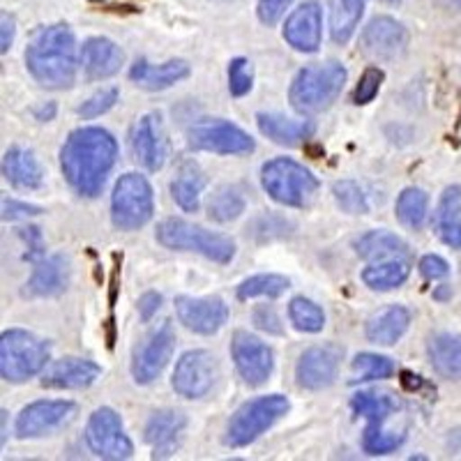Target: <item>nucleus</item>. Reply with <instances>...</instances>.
<instances>
[{"label": "nucleus", "instance_id": "obj_46", "mask_svg": "<svg viewBox=\"0 0 461 461\" xmlns=\"http://www.w3.org/2000/svg\"><path fill=\"white\" fill-rule=\"evenodd\" d=\"M420 275L429 282H436V279H443L450 275V266H447L446 258L436 257V254H427V257L420 258Z\"/></svg>", "mask_w": 461, "mask_h": 461}, {"label": "nucleus", "instance_id": "obj_47", "mask_svg": "<svg viewBox=\"0 0 461 461\" xmlns=\"http://www.w3.org/2000/svg\"><path fill=\"white\" fill-rule=\"evenodd\" d=\"M254 323L257 328H261L263 332L267 335H282L284 328H282V321H279L277 312L273 307H257L254 310Z\"/></svg>", "mask_w": 461, "mask_h": 461}, {"label": "nucleus", "instance_id": "obj_53", "mask_svg": "<svg viewBox=\"0 0 461 461\" xmlns=\"http://www.w3.org/2000/svg\"><path fill=\"white\" fill-rule=\"evenodd\" d=\"M452 295V291L447 286H440L438 291H434V298L436 300H447Z\"/></svg>", "mask_w": 461, "mask_h": 461}, {"label": "nucleus", "instance_id": "obj_37", "mask_svg": "<svg viewBox=\"0 0 461 461\" xmlns=\"http://www.w3.org/2000/svg\"><path fill=\"white\" fill-rule=\"evenodd\" d=\"M245 212V196L238 187H221L217 189L208 203V217L212 221H233Z\"/></svg>", "mask_w": 461, "mask_h": 461}, {"label": "nucleus", "instance_id": "obj_9", "mask_svg": "<svg viewBox=\"0 0 461 461\" xmlns=\"http://www.w3.org/2000/svg\"><path fill=\"white\" fill-rule=\"evenodd\" d=\"M84 436L90 452L100 459L121 461L134 455V446H131L130 436L125 434L121 415L109 406H102L90 415Z\"/></svg>", "mask_w": 461, "mask_h": 461}, {"label": "nucleus", "instance_id": "obj_54", "mask_svg": "<svg viewBox=\"0 0 461 461\" xmlns=\"http://www.w3.org/2000/svg\"><path fill=\"white\" fill-rule=\"evenodd\" d=\"M378 3H385V5H399L402 0H378Z\"/></svg>", "mask_w": 461, "mask_h": 461}, {"label": "nucleus", "instance_id": "obj_29", "mask_svg": "<svg viewBox=\"0 0 461 461\" xmlns=\"http://www.w3.org/2000/svg\"><path fill=\"white\" fill-rule=\"evenodd\" d=\"M436 229L440 240L452 249H461V185H450L440 194L436 210Z\"/></svg>", "mask_w": 461, "mask_h": 461}, {"label": "nucleus", "instance_id": "obj_38", "mask_svg": "<svg viewBox=\"0 0 461 461\" xmlns=\"http://www.w3.org/2000/svg\"><path fill=\"white\" fill-rule=\"evenodd\" d=\"M288 319H291L295 330L312 332V335L323 330V325H325L323 310H321L314 300L303 298V295L291 300V304H288Z\"/></svg>", "mask_w": 461, "mask_h": 461}, {"label": "nucleus", "instance_id": "obj_39", "mask_svg": "<svg viewBox=\"0 0 461 461\" xmlns=\"http://www.w3.org/2000/svg\"><path fill=\"white\" fill-rule=\"evenodd\" d=\"M353 369H356L353 383L383 381V378H390L397 372V367H394V362L390 357L376 356V353H360V356H356Z\"/></svg>", "mask_w": 461, "mask_h": 461}, {"label": "nucleus", "instance_id": "obj_2", "mask_svg": "<svg viewBox=\"0 0 461 461\" xmlns=\"http://www.w3.org/2000/svg\"><path fill=\"white\" fill-rule=\"evenodd\" d=\"M26 65L32 79L44 88H69L77 79V68H79L77 40L69 26L56 23V26L40 28L26 49Z\"/></svg>", "mask_w": 461, "mask_h": 461}, {"label": "nucleus", "instance_id": "obj_44", "mask_svg": "<svg viewBox=\"0 0 461 461\" xmlns=\"http://www.w3.org/2000/svg\"><path fill=\"white\" fill-rule=\"evenodd\" d=\"M115 102H118V88H104L100 90V93H95L93 97H88V100L79 106L77 113H79L81 118H86V121H93V118H100L106 111L113 109Z\"/></svg>", "mask_w": 461, "mask_h": 461}, {"label": "nucleus", "instance_id": "obj_55", "mask_svg": "<svg viewBox=\"0 0 461 461\" xmlns=\"http://www.w3.org/2000/svg\"><path fill=\"white\" fill-rule=\"evenodd\" d=\"M452 3H455V5L459 7V10H461V0H452Z\"/></svg>", "mask_w": 461, "mask_h": 461}, {"label": "nucleus", "instance_id": "obj_3", "mask_svg": "<svg viewBox=\"0 0 461 461\" xmlns=\"http://www.w3.org/2000/svg\"><path fill=\"white\" fill-rule=\"evenodd\" d=\"M346 77L348 72L337 60L303 68L295 74L291 90H288L291 106L303 115H314L330 109L344 90Z\"/></svg>", "mask_w": 461, "mask_h": 461}, {"label": "nucleus", "instance_id": "obj_21", "mask_svg": "<svg viewBox=\"0 0 461 461\" xmlns=\"http://www.w3.org/2000/svg\"><path fill=\"white\" fill-rule=\"evenodd\" d=\"M131 150L134 158L148 168V171H159L167 158V146H164L162 125H159L158 113L143 115L131 131Z\"/></svg>", "mask_w": 461, "mask_h": 461}, {"label": "nucleus", "instance_id": "obj_36", "mask_svg": "<svg viewBox=\"0 0 461 461\" xmlns=\"http://www.w3.org/2000/svg\"><path fill=\"white\" fill-rule=\"evenodd\" d=\"M288 286H291V282H288L284 275H275V273H266V275H254V277L245 279V282L238 286L236 295L238 300H252V298H279V295H284L288 291Z\"/></svg>", "mask_w": 461, "mask_h": 461}, {"label": "nucleus", "instance_id": "obj_41", "mask_svg": "<svg viewBox=\"0 0 461 461\" xmlns=\"http://www.w3.org/2000/svg\"><path fill=\"white\" fill-rule=\"evenodd\" d=\"M406 440V434H393V431H365L362 434V450L367 455L378 456V455H390V452L397 450Z\"/></svg>", "mask_w": 461, "mask_h": 461}, {"label": "nucleus", "instance_id": "obj_22", "mask_svg": "<svg viewBox=\"0 0 461 461\" xmlns=\"http://www.w3.org/2000/svg\"><path fill=\"white\" fill-rule=\"evenodd\" d=\"M102 376V367L93 360L81 357H65L58 360L42 378V385L49 390H84L90 388Z\"/></svg>", "mask_w": 461, "mask_h": 461}, {"label": "nucleus", "instance_id": "obj_52", "mask_svg": "<svg viewBox=\"0 0 461 461\" xmlns=\"http://www.w3.org/2000/svg\"><path fill=\"white\" fill-rule=\"evenodd\" d=\"M53 115H56V104H49V109L44 106V109L37 111V118H40V121H51Z\"/></svg>", "mask_w": 461, "mask_h": 461}, {"label": "nucleus", "instance_id": "obj_15", "mask_svg": "<svg viewBox=\"0 0 461 461\" xmlns=\"http://www.w3.org/2000/svg\"><path fill=\"white\" fill-rule=\"evenodd\" d=\"M77 406L68 399H42V402L28 403L22 413L16 415L14 434L19 438H40L51 431L60 429L74 415Z\"/></svg>", "mask_w": 461, "mask_h": 461}, {"label": "nucleus", "instance_id": "obj_40", "mask_svg": "<svg viewBox=\"0 0 461 461\" xmlns=\"http://www.w3.org/2000/svg\"><path fill=\"white\" fill-rule=\"evenodd\" d=\"M332 194H335L337 205H339L344 212L348 215H365L369 212V203H367V194L362 192V187L353 180H337L332 185Z\"/></svg>", "mask_w": 461, "mask_h": 461}, {"label": "nucleus", "instance_id": "obj_1", "mask_svg": "<svg viewBox=\"0 0 461 461\" xmlns=\"http://www.w3.org/2000/svg\"><path fill=\"white\" fill-rule=\"evenodd\" d=\"M118 162V141L102 127H79L60 150V168L69 187L86 199L102 194L111 168Z\"/></svg>", "mask_w": 461, "mask_h": 461}, {"label": "nucleus", "instance_id": "obj_14", "mask_svg": "<svg viewBox=\"0 0 461 461\" xmlns=\"http://www.w3.org/2000/svg\"><path fill=\"white\" fill-rule=\"evenodd\" d=\"M344 360V348L337 344L312 346L300 356L295 365V381L303 390L319 393V390L330 388L337 381L339 365Z\"/></svg>", "mask_w": 461, "mask_h": 461}, {"label": "nucleus", "instance_id": "obj_32", "mask_svg": "<svg viewBox=\"0 0 461 461\" xmlns=\"http://www.w3.org/2000/svg\"><path fill=\"white\" fill-rule=\"evenodd\" d=\"M411 275L409 258H388V261H376L362 270V282L372 291H393L402 286Z\"/></svg>", "mask_w": 461, "mask_h": 461}, {"label": "nucleus", "instance_id": "obj_25", "mask_svg": "<svg viewBox=\"0 0 461 461\" xmlns=\"http://www.w3.org/2000/svg\"><path fill=\"white\" fill-rule=\"evenodd\" d=\"M3 176L16 189H40L44 171L37 162L35 152L22 146H12L3 158Z\"/></svg>", "mask_w": 461, "mask_h": 461}, {"label": "nucleus", "instance_id": "obj_34", "mask_svg": "<svg viewBox=\"0 0 461 461\" xmlns=\"http://www.w3.org/2000/svg\"><path fill=\"white\" fill-rule=\"evenodd\" d=\"M365 12L362 0H330V37L335 44H346L356 32Z\"/></svg>", "mask_w": 461, "mask_h": 461}, {"label": "nucleus", "instance_id": "obj_18", "mask_svg": "<svg viewBox=\"0 0 461 461\" xmlns=\"http://www.w3.org/2000/svg\"><path fill=\"white\" fill-rule=\"evenodd\" d=\"M185 429H187V418L180 411L162 409L148 418L143 438L150 446L152 459H168L180 450Z\"/></svg>", "mask_w": 461, "mask_h": 461}, {"label": "nucleus", "instance_id": "obj_8", "mask_svg": "<svg viewBox=\"0 0 461 461\" xmlns=\"http://www.w3.org/2000/svg\"><path fill=\"white\" fill-rule=\"evenodd\" d=\"M155 215L152 187L141 173H125L111 194V221L118 230H139Z\"/></svg>", "mask_w": 461, "mask_h": 461}, {"label": "nucleus", "instance_id": "obj_7", "mask_svg": "<svg viewBox=\"0 0 461 461\" xmlns=\"http://www.w3.org/2000/svg\"><path fill=\"white\" fill-rule=\"evenodd\" d=\"M288 409H291V402L284 394H266V397L242 403L226 425L224 443L229 447L252 446L258 436L277 425L288 413Z\"/></svg>", "mask_w": 461, "mask_h": 461}, {"label": "nucleus", "instance_id": "obj_11", "mask_svg": "<svg viewBox=\"0 0 461 461\" xmlns=\"http://www.w3.org/2000/svg\"><path fill=\"white\" fill-rule=\"evenodd\" d=\"M217 376H220V365L217 357L210 351L196 348L187 351L176 365L171 385L173 390L185 399H201L215 388Z\"/></svg>", "mask_w": 461, "mask_h": 461}, {"label": "nucleus", "instance_id": "obj_26", "mask_svg": "<svg viewBox=\"0 0 461 461\" xmlns=\"http://www.w3.org/2000/svg\"><path fill=\"white\" fill-rule=\"evenodd\" d=\"M411 325V312L402 304H390L385 310H381L378 314H374L372 319L367 321V339L372 344L378 346H393L406 335Z\"/></svg>", "mask_w": 461, "mask_h": 461}, {"label": "nucleus", "instance_id": "obj_24", "mask_svg": "<svg viewBox=\"0 0 461 461\" xmlns=\"http://www.w3.org/2000/svg\"><path fill=\"white\" fill-rule=\"evenodd\" d=\"M189 77V65L185 60H167L162 65L148 63L146 58L137 60L130 69V79L146 90H167L171 86L180 84Z\"/></svg>", "mask_w": 461, "mask_h": 461}, {"label": "nucleus", "instance_id": "obj_6", "mask_svg": "<svg viewBox=\"0 0 461 461\" xmlns=\"http://www.w3.org/2000/svg\"><path fill=\"white\" fill-rule=\"evenodd\" d=\"M49 356V341L22 328H12L0 337V376L7 383H26L47 367Z\"/></svg>", "mask_w": 461, "mask_h": 461}, {"label": "nucleus", "instance_id": "obj_51", "mask_svg": "<svg viewBox=\"0 0 461 461\" xmlns=\"http://www.w3.org/2000/svg\"><path fill=\"white\" fill-rule=\"evenodd\" d=\"M0 22H3V37H0V51L7 53L10 51L12 42H14V19H12L7 12L0 14Z\"/></svg>", "mask_w": 461, "mask_h": 461}, {"label": "nucleus", "instance_id": "obj_49", "mask_svg": "<svg viewBox=\"0 0 461 461\" xmlns=\"http://www.w3.org/2000/svg\"><path fill=\"white\" fill-rule=\"evenodd\" d=\"M42 212V208H37V205H28L22 203V201H5L3 203V217L10 221L14 220H26V217H35Z\"/></svg>", "mask_w": 461, "mask_h": 461}, {"label": "nucleus", "instance_id": "obj_5", "mask_svg": "<svg viewBox=\"0 0 461 461\" xmlns=\"http://www.w3.org/2000/svg\"><path fill=\"white\" fill-rule=\"evenodd\" d=\"M261 185L270 199L286 208H307L319 194V178L291 158H275L263 164Z\"/></svg>", "mask_w": 461, "mask_h": 461}, {"label": "nucleus", "instance_id": "obj_33", "mask_svg": "<svg viewBox=\"0 0 461 461\" xmlns=\"http://www.w3.org/2000/svg\"><path fill=\"white\" fill-rule=\"evenodd\" d=\"M399 409L397 399L390 394H374V393H357L351 399V411L360 418L367 420V429L365 431H381L383 422L388 420Z\"/></svg>", "mask_w": 461, "mask_h": 461}, {"label": "nucleus", "instance_id": "obj_27", "mask_svg": "<svg viewBox=\"0 0 461 461\" xmlns=\"http://www.w3.org/2000/svg\"><path fill=\"white\" fill-rule=\"evenodd\" d=\"M257 125L263 137L288 148L300 146L316 130V125L312 121H288V118H284L279 113H258Z\"/></svg>", "mask_w": 461, "mask_h": 461}, {"label": "nucleus", "instance_id": "obj_43", "mask_svg": "<svg viewBox=\"0 0 461 461\" xmlns=\"http://www.w3.org/2000/svg\"><path fill=\"white\" fill-rule=\"evenodd\" d=\"M383 81H385V72H383L381 68H374L372 65V68L365 69L360 81H357L356 90H353V102H356L357 106L374 102V97H376L378 90H381Z\"/></svg>", "mask_w": 461, "mask_h": 461}, {"label": "nucleus", "instance_id": "obj_35", "mask_svg": "<svg viewBox=\"0 0 461 461\" xmlns=\"http://www.w3.org/2000/svg\"><path fill=\"white\" fill-rule=\"evenodd\" d=\"M429 212V196L420 187H406L397 199V220L409 229H422Z\"/></svg>", "mask_w": 461, "mask_h": 461}, {"label": "nucleus", "instance_id": "obj_20", "mask_svg": "<svg viewBox=\"0 0 461 461\" xmlns=\"http://www.w3.org/2000/svg\"><path fill=\"white\" fill-rule=\"evenodd\" d=\"M69 284V258L65 254H53L42 258L32 270L31 279L23 286L26 298H53L65 294Z\"/></svg>", "mask_w": 461, "mask_h": 461}, {"label": "nucleus", "instance_id": "obj_4", "mask_svg": "<svg viewBox=\"0 0 461 461\" xmlns=\"http://www.w3.org/2000/svg\"><path fill=\"white\" fill-rule=\"evenodd\" d=\"M155 238L162 247L173 249V252H196L215 263H230L236 258V242L230 238L208 230L203 226L189 224V221L168 217L159 221Z\"/></svg>", "mask_w": 461, "mask_h": 461}, {"label": "nucleus", "instance_id": "obj_13", "mask_svg": "<svg viewBox=\"0 0 461 461\" xmlns=\"http://www.w3.org/2000/svg\"><path fill=\"white\" fill-rule=\"evenodd\" d=\"M176 351V330H173L171 321H164L158 330L150 332L148 339L139 346L131 357V376L139 385H150L158 381L162 372L167 369Z\"/></svg>", "mask_w": 461, "mask_h": 461}, {"label": "nucleus", "instance_id": "obj_28", "mask_svg": "<svg viewBox=\"0 0 461 461\" xmlns=\"http://www.w3.org/2000/svg\"><path fill=\"white\" fill-rule=\"evenodd\" d=\"M431 367L438 376L461 381V335L452 332H438L427 344Z\"/></svg>", "mask_w": 461, "mask_h": 461}, {"label": "nucleus", "instance_id": "obj_45", "mask_svg": "<svg viewBox=\"0 0 461 461\" xmlns=\"http://www.w3.org/2000/svg\"><path fill=\"white\" fill-rule=\"evenodd\" d=\"M291 3H294V0H258V19H261V23H266V26H275V23L284 16V12L291 7Z\"/></svg>", "mask_w": 461, "mask_h": 461}, {"label": "nucleus", "instance_id": "obj_31", "mask_svg": "<svg viewBox=\"0 0 461 461\" xmlns=\"http://www.w3.org/2000/svg\"><path fill=\"white\" fill-rule=\"evenodd\" d=\"M205 173L201 171L199 164L187 162L180 167L178 176L171 183L173 201L185 210V212H196L201 205V192L205 187Z\"/></svg>", "mask_w": 461, "mask_h": 461}, {"label": "nucleus", "instance_id": "obj_23", "mask_svg": "<svg viewBox=\"0 0 461 461\" xmlns=\"http://www.w3.org/2000/svg\"><path fill=\"white\" fill-rule=\"evenodd\" d=\"M81 63H84V72L90 81H102L121 72L125 53L106 37H90L86 40L84 51H81Z\"/></svg>", "mask_w": 461, "mask_h": 461}, {"label": "nucleus", "instance_id": "obj_48", "mask_svg": "<svg viewBox=\"0 0 461 461\" xmlns=\"http://www.w3.org/2000/svg\"><path fill=\"white\" fill-rule=\"evenodd\" d=\"M19 236L23 238L28 247L26 261H37L40 257H44V242H42V233L37 226H28V229H19Z\"/></svg>", "mask_w": 461, "mask_h": 461}, {"label": "nucleus", "instance_id": "obj_19", "mask_svg": "<svg viewBox=\"0 0 461 461\" xmlns=\"http://www.w3.org/2000/svg\"><path fill=\"white\" fill-rule=\"evenodd\" d=\"M321 22H323V14H321L319 3L314 0L303 3L298 10L291 12L284 23V40L295 51L316 53L321 47Z\"/></svg>", "mask_w": 461, "mask_h": 461}, {"label": "nucleus", "instance_id": "obj_50", "mask_svg": "<svg viewBox=\"0 0 461 461\" xmlns=\"http://www.w3.org/2000/svg\"><path fill=\"white\" fill-rule=\"evenodd\" d=\"M159 307H162V295L155 294V291H148L139 298V316H141L143 323L152 319V316L158 314Z\"/></svg>", "mask_w": 461, "mask_h": 461}, {"label": "nucleus", "instance_id": "obj_42", "mask_svg": "<svg viewBox=\"0 0 461 461\" xmlns=\"http://www.w3.org/2000/svg\"><path fill=\"white\" fill-rule=\"evenodd\" d=\"M254 86V69L247 58H233L229 63V90L233 97H245Z\"/></svg>", "mask_w": 461, "mask_h": 461}, {"label": "nucleus", "instance_id": "obj_10", "mask_svg": "<svg viewBox=\"0 0 461 461\" xmlns=\"http://www.w3.org/2000/svg\"><path fill=\"white\" fill-rule=\"evenodd\" d=\"M187 141L194 150L215 152V155H249L257 148L254 139L242 127L221 118L196 122L187 131Z\"/></svg>", "mask_w": 461, "mask_h": 461}, {"label": "nucleus", "instance_id": "obj_30", "mask_svg": "<svg viewBox=\"0 0 461 461\" xmlns=\"http://www.w3.org/2000/svg\"><path fill=\"white\" fill-rule=\"evenodd\" d=\"M357 257L365 261H388V258H409V245L390 230H369L356 240Z\"/></svg>", "mask_w": 461, "mask_h": 461}, {"label": "nucleus", "instance_id": "obj_17", "mask_svg": "<svg viewBox=\"0 0 461 461\" xmlns=\"http://www.w3.org/2000/svg\"><path fill=\"white\" fill-rule=\"evenodd\" d=\"M362 51L376 60H394L409 47V31L393 16H374L360 35Z\"/></svg>", "mask_w": 461, "mask_h": 461}, {"label": "nucleus", "instance_id": "obj_12", "mask_svg": "<svg viewBox=\"0 0 461 461\" xmlns=\"http://www.w3.org/2000/svg\"><path fill=\"white\" fill-rule=\"evenodd\" d=\"M230 357L236 365L242 381L252 388H261L263 383L270 381L275 369L273 348L258 337L245 330H238L230 339Z\"/></svg>", "mask_w": 461, "mask_h": 461}, {"label": "nucleus", "instance_id": "obj_16", "mask_svg": "<svg viewBox=\"0 0 461 461\" xmlns=\"http://www.w3.org/2000/svg\"><path fill=\"white\" fill-rule=\"evenodd\" d=\"M176 314L189 332L210 337L217 335L229 321V304L217 295H208V298L178 295L176 298Z\"/></svg>", "mask_w": 461, "mask_h": 461}]
</instances>
